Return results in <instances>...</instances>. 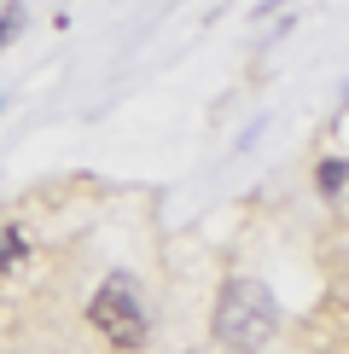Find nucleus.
Instances as JSON below:
<instances>
[{
    "label": "nucleus",
    "mask_w": 349,
    "mask_h": 354,
    "mask_svg": "<svg viewBox=\"0 0 349 354\" xmlns=\"http://www.w3.org/2000/svg\"><path fill=\"white\" fill-rule=\"evenodd\" d=\"M6 12H12V18H0V41H12V35H18V24H24L18 6H6Z\"/></svg>",
    "instance_id": "39448f33"
},
{
    "label": "nucleus",
    "mask_w": 349,
    "mask_h": 354,
    "mask_svg": "<svg viewBox=\"0 0 349 354\" xmlns=\"http://www.w3.org/2000/svg\"><path fill=\"white\" fill-rule=\"evenodd\" d=\"M343 180H349V163H338V157L314 169V186H320V198H338V192H343Z\"/></svg>",
    "instance_id": "7ed1b4c3"
},
{
    "label": "nucleus",
    "mask_w": 349,
    "mask_h": 354,
    "mask_svg": "<svg viewBox=\"0 0 349 354\" xmlns=\"http://www.w3.org/2000/svg\"><path fill=\"white\" fill-rule=\"evenodd\" d=\"M24 250H29V244H24V232H18V227H6V232H0V279H6V273L24 261Z\"/></svg>",
    "instance_id": "20e7f679"
},
{
    "label": "nucleus",
    "mask_w": 349,
    "mask_h": 354,
    "mask_svg": "<svg viewBox=\"0 0 349 354\" xmlns=\"http://www.w3.org/2000/svg\"><path fill=\"white\" fill-rule=\"evenodd\" d=\"M274 326H280V308H274L268 285H256V279H227L222 302H215V337H222V348L227 354H256V348H268Z\"/></svg>",
    "instance_id": "f257e3e1"
},
{
    "label": "nucleus",
    "mask_w": 349,
    "mask_h": 354,
    "mask_svg": "<svg viewBox=\"0 0 349 354\" xmlns=\"http://www.w3.org/2000/svg\"><path fill=\"white\" fill-rule=\"evenodd\" d=\"M87 319H93V331L105 337L111 348H140L145 343V302L134 290V279L128 273H111L105 285L93 290V302H87Z\"/></svg>",
    "instance_id": "f03ea898"
}]
</instances>
